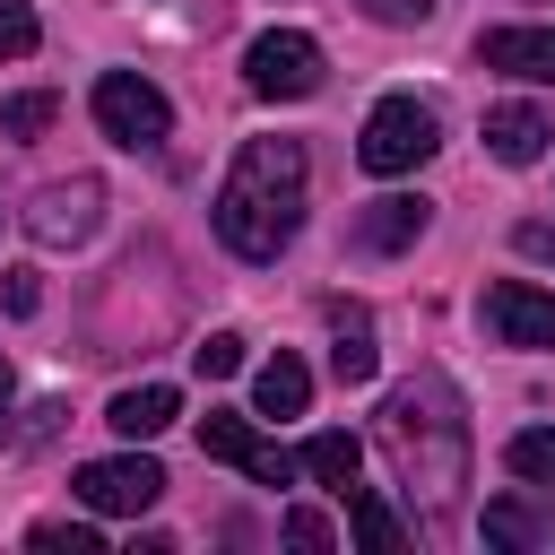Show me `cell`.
Segmentation results:
<instances>
[{"label": "cell", "mask_w": 555, "mask_h": 555, "mask_svg": "<svg viewBox=\"0 0 555 555\" xmlns=\"http://www.w3.org/2000/svg\"><path fill=\"white\" fill-rule=\"evenodd\" d=\"M26 546H43V555H95L104 538H95L87 520H35V529H26Z\"/></svg>", "instance_id": "cell-21"}, {"label": "cell", "mask_w": 555, "mask_h": 555, "mask_svg": "<svg viewBox=\"0 0 555 555\" xmlns=\"http://www.w3.org/2000/svg\"><path fill=\"white\" fill-rule=\"evenodd\" d=\"M165 494V468L147 451H121V460H87L78 468V503L87 512H147Z\"/></svg>", "instance_id": "cell-9"}, {"label": "cell", "mask_w": 555, "mask_h": 555, "mask_svg": "<svg viewBox=\"0 0 555 555\" xmlns=\"http://www.w3.org/2000/svg\"><path fill=\"white\" fill-rule=\"evenodd\" d=\"M35 35H43L35 26V0H0V61H26Z\"/></svg>", "instance_id": "cell-23"}, {"label": "cell", "mask_w": 555, "mask_h": 555, "mask_svg": "<svg viewBox=\"0 0 555 555\" xmlns=\"http://www.w3.org/2000/svg\"><path fill=\"white\" fill-rule=\"evenodd\" d=\"M95 130H104L113 147L156 156V147L173 139V104H165L156 78H139V69H104V78H95Z\"/></svg>", "instance_id": "cell-4"}, {"label": "cell", "mask_w": 555, "mask_h": 555, "mask_svg": "<svg viewBox=\"0 0 555 555\" xmlns=\"http://www.w3.org/2000/svg\"><path fill=\"white\" fill-rule=\"evenodd\" d=\"M95 217H104V182H95V173H69V182H43V191H35L26 234L61 251V243H87V234H95Z\"/></svg>", "instance_id": "cell-8"}, {"label": "cell", "mask_w": 555, "mask_h": 555, "mask_svg": "<svg viewBox=\"0 0 555 555\" xmlns=\"http://www.w3.org/2000/svg\"><path fill=\"white\" fill-rule=\"evenodd\" d=\"M512 243H520V251H529V260H555V225H546V217H529V225H520V234H512Z\"/></svg>", "instance_id": "cell-27"}, {"label": "cell", "mask_w": 555, "mask_h": 555, "mask_svg": "<svg viewBox=\"0 0 555 555\" xmlns=\"http://www.w3.org/2000/svg\"><path fill=\"white\" fill-rule=\"evenodd\" d=\"M52 113H61V104H52L43 87H35V95H9V104H0V139H35V130H52Z\"/></svg>", "instance_id": "cell-20"}, {"label": "cell", "mask_w": 555, "mask_h": 555, "mask_svg": "<svg viewBox=\"0 0 555 555\" xmlns=\"http://www.w3.org/2000/svg\"><path fill=\"white\" fill-rule=\"evenodd\" d=\"M546 538H555V512L538 494H494L486 503V546H512L520 555V546H546Z\"/></svg>", "instance_id": "cell-15"}, {"label": "cell", "mask_w": 555, "mask_h": 555, "mask_svg": "<svg viewBox=\"0 0 555 555\" xmlns=\"http://www.w3.org/2000/svg\"><path fill=\"white\" fill-rule=\"evenodd\" d=\"M330 373H338L347 390L382 373V347H373V312H364V304H347V295H330Z\"/></svg>", "instance_id": "cell-12"}, {"label": "cell", "mask_w": 555, "mask_h": 555, "mask_svg": "<svg viewBox=\"0 0 555 555\" xmlns=\"http://www.w3.org/2000/svg\"><path fill=\"white\" fill-rule=\"evenodd\" d=\"M382 451H390L399 486L425 512H451V494L468 486V416H460V390L442 373H408L382 399Z\"/></svg>", "instance_id": "cell-2"}, {"label": "cell", "mask_w": 555, "mask_h": 555, "mask_svg": "<svg viewBox=\"0 0 555 555\" xmlns=\"http://www.w3.org/2000/svg\"><path fill=\"white\" fill-rule=\"evenodd\" d=\"M191 364H199V382H225V373H243V338H234V330H208V338L191 347Z\"/></svg>", "instance_id": "cell-22"}, {"label": "cell", "mask_w": 555, "mask_h": 555, "mask_svg": "<svg viewBox=\"0 0 555 555\" xmlns=\"http://www.w3.org/2000/svg\"><path fill=\"white\" fill-rule=\"evenodd\" d=\"M477 321L494 347H555V295L529 286V278H494L477 295Z\"/></svg>", "instance_id": "cell-6"}, {"label": "cell", "mask_w": 555, "mask_h": 555, "mask_svg": "<svg viewBox=\"0 0 555 555\" xmlns=\"http://www.w3.org/2000/svg\"><path fill=\"white\" fill-rule=\"evenodd\" d=\"M243 78H251V95H269V104H304V95L321 87V43H312L304 26H269V35H251Z\"/></svg>", "instance_id": "cell-5"}, {"label": "cell", "mask_w": 555, "mask_h": 555, "mask_svg": "<svg viewBox=\"0 0 555 555\" xmlns=\"http://www.w3.org/2000/svg\"><path fill=\"white\" fill-rule=\"evenodd\" d=\"M182 416V390H165V382H139V390H113V408H104V425L121 434V442H156L165 425Z\"/></svg>", "instance_id": "cell-13"}, {"label": "cell", "mask_w": 555, "mask_h": 555, "mask_svg": "<svg viewBox=\"0 0 555 555\" xmlns=\"http://www.w3.org/2000/svg\"><path fill=\"white\" fill-rule=\"evenodd\" d=\"M199 451H208V460H225V468H251L260 486H295V477H304V468H295V451H278L251 416H225V408H208V416H199Z\"/></svg>", "instance_id": "cell-7"}, {"label": "cell", "mask_w": 555, "mask_h": 555, "mask_svg": "<svg viewBox=\"0 0 555 555\" xmlns=\"http://www.w3.org/2000/svg\"><path fill=\"white\" fill-rule=\"evenodd\" d=\"M9 399H17V382H9V356H0V442H9Z\"/></svg>", "instance_id": "cell-28"}, {"label": "cell", "mask_w": 555, "mask_h": 555, "mask_svg": "<svg viewBox=\"0 0 555 555\" xmlns=\"http://www.w3.org/2000/svg\"><path fill=\"white\" fill-rule=\"evenodd\" d=\"M425 217H434V199H416V191H382V199L356 208V251L390 260V251H408V243L425 234Z\"/></svg>", "instance_id": "cell-10"}, {"label": "cell", "mask_w": 555, "mask_h": 555, "mask_svg": "<svg viewBox=\"0 0 555 555\" xmlns=\"http://www.w3.org/2000/svg\"><path fill=\"white\" fill-rule=\"evenodd\" d=\"M295 468H304L312 486H330V494H347V486H356V468H364V442L330 425V434H312V442L295 451Z\"/></svg>", "instance_id": "cell-17"}, {"label": "cell", "mask_w": 555, "mask_h": 555, "mask_svg": "<svg viewBox=\"0 0 555 555\" xmlns=\"http://www.w3.org/2000/svg\"><path fill=\"white\" fill-rule=\"evenodd\" d=\"M477 61L503 69V78L555 87V26H486V35H477Z\"/></svg>", "instance_id": "cell-11"}, {"label": "cell", "mask_w": 555, "mask_h": 555, "mask_svg": "<svg viewBox=\"0 0 555 555\" xmlns=\"http://www.w3.org/2000/svg\"><path fill=\"white\" fill-rule=\"evenodd\" d=\"M503 468H512L520 486H555V425L512 434V442H503Z\"/></svg>", "instance_id": "cell-19"}, {"label": "cell", "mask_w": 555, "mask_h": 555, "mask_svg": "<svg viewBox=\"0 0 555 555\" xmlns=\"http://www.w3.org/2000/svg\"><path fill=\"white\" fill-rule=\"evenodd\" d=\"M251 408H260V416H304V408H312V373H304V356L278 347V356L251 373Z\"/></svg>", "instance_id": "cell-16"}, {"label": "cell", "mask_w": 555, "mask_h": 555, "mask_svg": "<svg viewBox=\"0 0 555 555\" xmlns=\"http://www.w3.org/2000/svg\"><path fill=\"white\" fill-rule=\"evenodd\" d=\"M546 139H555V130H546L538 104H494V113H486V147H494V165H538Z\"/></svg>", "instance_id": "cell-14"}, {"label": "cell", "mask_w": 555, "mask_h": 555, "mask_svg": "<svg viewBox=\"0 0 555 555\" xmlns=\"http://www.w3.org/2000/svg\"><path fill=\"white\" fill-rule=\"evenodd\" d=\"M35 304H43V286H35V269H0V312H9V321H26Z\"/></svg>", "instance_id": "cell-24"}, {"label": "cell", "mask_w": 555, "mask_h": 555, "mask_svg": "<svg viewBox=\"0 0 555 555\" xmlns=\"http://www.w3.org/2000/svg\"><path fill=\"white\" fill-rule=\"evenodd\" d=\"M442 147V121H434V104L425 95H382L373 113H364V139H356V165L364 173H416L425 156Z\"/></svg>", "instance_id": "cell-3"}, {"label": "cell", "mask_w": 555, "mask_h": 555, "mask_svg": "<svg viewBox=\"0 0 555 555\" xmlns=\"http://www.w3.org/2000/svg\"><path fill=\"white\" fill-rule=\"evenodd\" d=\"M356 9H364L373 26H425V17H434V0H356Z\"/></svg>", "instance_id": "cell-25"}, {"label": "cell", "mask_w": 555, "mask_h": 555, "mask_svg": "<svg viewBox=\"0 0 555 555\" xmlns=\"http://www.w3.org/2000/svg\"><path fill=\"white\" fill-rule=\"evenodd\" d=\"M330 538H338V529H330L321 512H286V546H312V555H321Z\"/></svg>", "instance_id": "cell-26"}, {"label": "cell", "mask_w": 555, "mask_h": 555, "mask_svg": "<svg viewBox=\"0 0 555 555\" xmlns=\"http://www.w3.org/2000/svg\"><path fill=\"white\" fill-rule=\"evenodd\" d=\"M304 182H312L304 139H243L234 173L217 182V243L251 269L278 260L304 234Z\"/></svg>", "instance_id": "cell-1"}, {"label": "cell", "mask_w": 555, "mask_h": 555, "mask_svg": "<svg viewBox=\"0 0 555 555\" xmlns=\"http://www.w3.org/2000/svg\"><path fill=\"white\" fill-rule=\"evenodd\" d=\"M347 520H356V538L373 546V555H399L408 546V529H399V512L373 494V486H347Z\"/></svg>", "instance_id": "cell-18"}]
</instances>
